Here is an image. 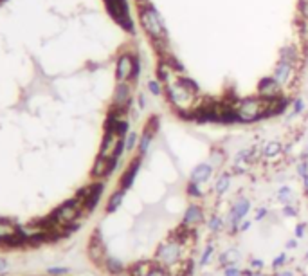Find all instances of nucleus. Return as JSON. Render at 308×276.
<instances>
[{
    "label": "nucleus",
    "mask_w": 308,
    "mask_h": 276,
    "mask_svg": "<svg viewBox=\"0 0 308 276\" xmlns=\"http://www.w3.org/2000/svg\"><path fill=\"white\" fill-rule=\"evenodd\" d=\"M148 91L153 96H161L162 92V83L159 80H148Z\"/></svg>",
    "instance_id": "obj_37"
},
{
    "label": "nucleus",
    "mask_w": 308,
    "mask_h": 276,
    "mask_svg": "<svg viewBox=\"0 0 308 276\" xmlns=\"http://www.w3.org/2000/svg\"><path fill=\"white\" fill-rule=\"evenodd\" d=\"M267 217H268V209L263 208V206H259V208L256 209V213H254V220L259 222V220H263V218H267Z\"/></svg>",
    "instance_id": "obj_46"
},
{
    "label": "nucleus",
    "mask_w": 308,
    "mask_h": 276,
    "mask_svg": "<svg viewBox=\"0 0 308 276\" xmlns=\"http://www.w3.org/2000/svg\"><path fill=\"white\" fill-rule=\"evenodd\" d=\"M114 105L119 109L128 110L132 105V85L130 82H119L114 92Z\"/></svg>",
    "instance_id": "obj_12"
},
{
    "label": "nucleus",
    "mask_w": 308,
    "mask_h": 276,
    "mask_svg": "<svg viewBox=\"0 0 308 276\" xmlns=\"http://www.w3.org/2000/svg\"><path fill=\"white\" fill-rule=\"evenodd\" d=\"M17 235H18V229L15 227V224H11L9 220H4V218H0V240H2V242H8V240H11Z\"/></svg>",
    "instance_id": "obj_24"
},
{
    "label": "nucleus",
    "mask_w": 308,
    "mask_h": 276,
    "mask_svg": "<svg viewBox=\"0 0 308 276\" xmlns=\"http://www.w3.org/2000/svg\"><path fill=\"white\" fill-rule=\"evenodd\" d=\"M179 82L182 83L186 89H188L189 92H193V94H197L198 92V85H197V82L195 80H191V78H188V76H179Z\"/></svg>",
    "instance_id": "obj_36"
},
{
    "label": "nucleus",
    "mask_w": 308,
    "mask_h": 276,
    "mask_svg": "<svg viewBox=\"0 0 308 276\" xmlns=\"http://www.w3.org/2000/svg\"><path fill=\"white\" fill-rule=\"evenodd\" d=\"M268 107V100L265 98H245V100H240L234 107L240 123H254L263 119L265 112H267Z\"/></svg>",
    "instance_id": "obj_2"
},
{
    "label": "nucleus",
    "mask_w": 308,
    "mask_h": 276,
    "mask_svg": "<svg viewBox=\"0 0 308 276\" xmlns=\"http://www.w3.org/2000/svg\"><path fill=\"white\" fill-rule=\"evenodd\" d=\"M125 195H126V190H121V188H117V190L110 195V199H108V202H107L108 215L116 213L117 209L121 208V204H123V200H125Z\"/></svg>",
    "instance_id": "obj_22"
},
{
    "label": "nucleus",
    "mask_w": 308,
    "mask_h": 276,
    "mask_svg": "<svg viewBox=\"0 0 308 276\" xmlns=\"http://www.w3.org/2000/svg\"><path fill=\"white\" fill-rule=\"evenodd\" d=\"M292 112H290V116H297V114H301L304 110V101L301 100V98H297V100H294L292 101Z\"/></svg>",
    "instance_id": "obj_43"
},
{
    "label": "nucleus",
    "mask_w": 308,
    "mask_h": 276,
    "mask_svg": "<svg viewBox=\"0 0 308 276\" xmlns=\"http://www.w3.org/2000/svg\"><path fill=\"white\" fill-rule=\"evenodd\" d=\"M286 262H288V254L279 253V254H276V256L272 258L270 267H272V271H279V269H283V267L286 265Z\"/></svg>",
    "instance_id": "obj_34"
},
{
    "label": "nucleus",
    "mask_w": 308,
    "mask_h": 276,
    "mask_svg": "<svg viewBox=\"0 0 308 276\" xmlns=\"http://www.w3.org/2000/svg\"><path fill=\"white\" fill-rule=\"evenodd\" d=\"M152 139H153V134L143 130V134H141V137H139V145H137V152L141 157H144V155L148 154V148H150V145H152Z\"/></svg>",
    "instance_id": "obj_27"
},
{
    "label": "nucleus",
    "mask_w": 308,
    "mask_h": 276,
    "mask_svg": "<svg viewBox=\"0 0 308 276\" xmlns=\"http://www.w3.org/2000/svg\"><path fill=\"white\" fill-rule=\"evenodd\" d=\"M2 2H4V0H0V4H2Z\"/></svg>",
    "instance_id": "obj_57"
},
{
    "label": "nucleus",
    "mask_w": 308,
    "mask_h": 276,
    "mask_svg": "<svg viewBox=\"0 0 308 276\" xmlns=\"http://www.w3.org/2000/svg\"><path fill=\"white\" fill-rule=\"evenodd\" d=\"M47 272H49L51 276H63V274H67L69 269L67 267H49Z\"/></svg>",
    "instance_id": "obj_45"
},
{
    "label": "nucleus",
    "mask_w": 308,
    "mask_h": 276,
    "mask_svg": "<svg viewBox=\"0 0 308 276\" xmlns=\"http://www.w3.org/2000/svg\"><path fill=\"white\" fill-rule=\"evenodd\" d=\"M295 172H297V175H299L301 179L308 175V161H306V159H303V161H299V163H297V166H295Z\"/></svg>",
    "instance_id": "obj_44"
},
{
    "label": "nucleus",
    "mask_w": 308,
    "mask_h": 276,
    "mask_svg": "<svg viewBox=\"0 0 308 276\" xmlns=\"http://www.w3.org/2000/svg\"><path fill=\"white\" fill-rule=\"evenodd\" d=\"M250 208H252V204L247 197H238L234 202H232L231 209H229V217H227V224H229V233L231 235H236L240 233L238 231V226H240L241 220H245L247 215H249Z\"/></svg>",
    "instance_id": "obj_6"
},
{
    "label": "nucleus",
    "mask_w": 308,
    "mask_h": 276,
    "mask_svg": "<svg viewBox=\"0 0 308 276\" xmlns=\"http://www.w3.org/2000/svg\"><path fill=\"white\" fill-rule=\"evenodd\" d=\"M243 276H267L263 274V271H254V269H243Z\"/></svg>",
    "instance_id": "obj_51"
},
{
    "label": "nucleus",
    "mask_w": 308,
    "mask_h": 276,
    "mask_svg": "<svg viewBox=\"0 0 308 276\" xmlns=\"http://www.w3.org/2000/svg\"><path fill=\"white\" fill-rule=\"evenodd\" d=\"M6 267H8V265H6V262H4V260H2V258H0V272L4 271Z\"/></svg>",
    "instance_id": "obj_55"
},
{
    "label": "nucleus",
    "mask_w": 308,
    "mask_h": 276,
    "mask_svg": "<svg viewBox=\"0 0 308 276\" xmlns=\"http://www.w3.org/2000/svg\"><path fill=\"white\" fill-rule=\"evenodd\" d=\"M281 215L283 217H286V218H295L297 215H299V208L297 206H294V204H285L281 208Z\"/></svg>",
    "instance_id": "obj_35"
},
{
    "label": "nucleus",
    "mask_w": 308,
    "mask_h": 276,
    "mask_svg": "<svg viewBox=\"0 0 308 276\" xmlns=\"http://www.w3.org/2000/svg\"><path fill=\"white\" fill-rule=\"evenodd\" d=\"M155 265V260H137L130 267H126V271L130 272V276H148Z\"/></svg>",
    "instance_id": "obj_16"
},
{
    "label": "nucleus",
    "mask_w": 308,
    "mask_h": 276,
    "mask_svg": "<svg viewBox=\"0 0 308 276\" xmlns=\"http://www.w3.org/2000/svg\"><path fill=\"white\" fill-rule=\"evenodd\" d=\"M279 55H281V60L283 62H286V64L294 65L295 62H297V53H295V47H290V46L283 47V49L279 51Z\"/></svg>",
    "instance_id": "obj_30"
},
{
    "label": "nucleus",
    "mask_w": 308,
    "mask_h": 276,
    "mask_svg": "<svg viewBox=\"0 0 308 276\" xmlns=\"http://www.w3.org/2000/svg\"><path fill=\"white\" fill-rule=\"evenodd\" d=\"M292 195H294V191H292L290 186H281L276 193V199H277V202H281L283 206H285V204L292 202Z\"/></svg>",
    "instance_id": "obj_29"
},
{
    "label": "nucleus",
    "mask_w": 308,
    "mask_h": 276,
    "mask_svg": "<svg viewBox=\"0 0 308 276\" xmlns=\"http://www.w3.org/2000/svg\"><path fill=\"white\" fill-rule=\"evenodd\" d=\"M250 226H252V220L245 218V220H241V222H240V226H238V231H240V233H245V231L250 229Z\"/></svg>",
    "instance_id": "obj_48"
},
{
    "label": "nucleus",
    "mask_w": 308,
    "mask_h": 276,
    "mask_svg": "<svg viewBox=\"0 0 308 276\" xmlns=\"http://www.w3.org/2000/svg\"><path fill=\"white\" fill-rule=\"evenodd\" d=\"M297 245H299V240L297 238H288L285 242V249H297Z\"/></svg>",
    "instance_id": "obj_49"
},
{
    "label": "nucleus",
    "mask_w": 308,
    "mask_h": 276,
    "mask_svg": "<svg viewBox=\"0 0 308 276\" xmlns=\"http://www.w3.org/2000/svg\"><path fill=\"white\" fill-rule=\"evenodd\" d=\"M161 62H166V64L170 65V67L173 69L177 74H182L184 71H186V69H184V65H182V62H180V60L177 58L173 53H171V55H168V56H164V58H161Z\"/></svg>",
    "instance_id": "obj_28"
},
{
    "label": "nucleus",
    "mask_w": 308,
    "mask_h": 276,
    "mask_svg": "<svg viewBox=\"0 0 308 276\" xmlns=\"http://www.w3.org/2000/svg\"><path fill=\"white\" fill-rule=\"evenodd\" d=\"M303 191H304V195L308 197V175L303 177Z\"/></svg>",
    "instance_id": "obj_54"
},
{
    "label": "nucleus",
    "mask_w": 308,
    "mask_h": 276,
    "mask_svg": "<svg viewBox=\"0 0 308 276\" xmlns=\"http://www.w3.org/2000/svg\"><path fill=\"white\" fill-rule=\"evenodd\" d=\"M292 67H294V65L286 64V62H283V60L277 62V67H276V71H274V78H276V82L279 83V85H285V83L290 82L292 73H294Z\"/></svg>",
    "instance_id": "obj_19"
},
{
    "label": "nucleus",
    "mask_w": 308,
    "mask_h": 276,
    "mask_svg": "<svg viewBox=\"0 0 308 276\" xmlns=\"http://www.w3.org/2000/svg\"><path fill=\"white\" fill-rule=\"evenodd\" d=\"M306 231H308V224H306V222H299V224L294 227V236L297 240L304 238V236H306Z\"/></svg>",
    "instance_id": "obj_39"
},
{
    "label": "nucleus",
    "mask_w": 308,
    "mask_h": 276,
    "mask_svg": "<svg viewBox=\"0 0 308 276\" xmlns=\"http://www.w3.org/2000/svg\"><path fill=\"white\" fill-rule=\"evenodd\" d=\"M301 37H303V40L306 42L308 46V19L301 20Z\"/></svg>",
    "instance_id": "obj_47"
},
{
    "label": "nucleus",
    "mask_w": 308,
    "mask_h": 276,
    "mask_svg": "<svg viewBox=\"0 0 308 276\" xmlns=\"http://www.w3.org/2000/svg\"><path fill=\"white\" fill-rule=\"evenodd\" d=\"M249 267L250 269H254V271H263V267H265V260L263 258H249Z\"/></svg>",
    "instance_id": "obj_41"
},
{
    "label": "nucleus",
    "mask_w": 308,
    "mask_h": 276,
    "mask_svg": "<svg viewBox=\"0 0 308 276\" xmlns=\"http://www.w3.org/2000/svg\"><path fill=\"white\" fill-rule=\"evenodd\" d=\"M105 2H107L108 13L116 19V22H119L121 28H125L128 33H134V22L130 19L126 0H105Z\"/></svg>",
    "instance_id": "obj_7"
},
{
    "label": "nucleus",
    "mask_w": 308,
    "mask_h": 276,
    "mask_svg": "<svg viewBox=\"0 0 308 276\" xmlns=\"http://www.w3.org/2000/svg\"><path fill=\"white\" fill-rule=\"evenodd\" d=\"M146 107V96L139 94V109H144Z\"/></svg>",
    "instance_id": "obj_53"
},
{
    "label": "nucleus",
    "mask_w": 308,
    "mask_h": 276,
    "mask_svg": "<svg viewBox=\"0 0 308 276\" xmlns=\"http://www.w3.org/2000/svg\"><path fill=\"white\" fill-rule=\"evenodd\" d=\"M223 276H243V269H240L238 265H229L222 269Z\"/></svg>",
    "instance_id": "obj_40"
},
{
    "label": "nucleus",
    "mask_w": 308,
    "mask_h": 276,
    "mask_svg": "<svg viewBox=\"0 0 308 276\" xmlns=\"http://www.w3.org/2000/svg\"><path fill=\"white\" fill-rule=\"evenodd\" d=\"M148 276H171V272H170V269H168V267L159 265V263H157V265L152 269V272H150Z\"/></svg>",
    "instance_id": "obj_42"
},
{
    "label": "nucleus",
    "mask_w": 308,
    "mask_h": 276,
    "mask_svg": "<svg viewBox=\"0 0 308 276\" xmlns=\"http://www.w3.org/2000/svg\"><path fill=\"white\" fill-rule=\"evenodd\" d=\"M209 163L213 164V166H222V164L225 163V154H223V150H220V148L211 150Z\"/></svg>",
    "instance_id": "obj_32"
},
{
    "label": "nucleus",
    "mask_w": 308,
    "mask_h": 276,
    "mask_svg": "<svg viewBox=\"0 0 308 276\" xmlns=\"http://www.w3.org/2000/svg\"><path fill=\"white\" fill-rule=\"evenodd\" d=\"M272 276H295L292 269H279V271H274Z\"/></svg>",
    "instance_id": "obj_52"
},
{
    "label": "nucleus",
    "mask_w": 308,
    "mask_h": 276,
    "mask_svg": "<svg viewBox=\"0 0 308 276\" xmlns=\"http://www.w3.org/2000/svg\"><path fill=\"white\" fill-rule=\"evenodd\" d=\"M132 71H134V56L121 55L117 60V82H130L132 78Z\"/></svg>",
    "instance_id": "obj_14"
},
{
    "label": "nucleus",
    "mask_w": 308,
    "mask_h": 276,
    "mask_svg": "<svg viewBox=\"0 0 308 276\" xmlns=\"http://www.w3.org/2000/svg\"><path fill=\"white\" fill-rule=\"evenodd\" d=\"M89 256L92 258V262L99 263V265H103L105 260H107V247H105V244H103V238H101V233H99V231H96L94 236L90 238Z\"/></svg>",
    "instance_id": "obj_11"
},
{
    "label": "nucleus",
    "mask_w": 308,
    "mask_h": 276,
    "mask_svg": "<svg viewBox=\"0 0 308 276\" xmlns=\"http://www.w3.org/2000/svg\"><path fill=\"white\" fill-rule=\"evenodd\" d=\"M207 220L205 218V209L202 208L200 204H197V202H191L186 208V211H184V215H182V226H186V227H198L200 224H204V222Z\"/></svg>",
    "instance_id": "obj_8"
},
{
    "label": "nucleus",
    "mask_w": 308,
    "mask_h": 276,
    "mask_svg": "<svg viewBox=\"0 0 308 276\" xmlns=\"http://www.w3.org/2000/svg\"><path fill=\"white\" fill-rule=\"evenodd\" d=\"M205 224H207V229H209L211 233L218 235V233H222V231L225 229V226H227V220H225L222 215H218V213H213V215H209V217H207Z\"/></svg>",
    "instance_id": "obj_21"
},
{
    "label": "nucleus",
    "mask_w": 308,
    "mask_h": 276,
    "mask_svg": "<svg viewBox=\"0 0 308 276\" xmlns=\"http://www.w3.org/2000/svg\"><path fill=\"white\" fill-rule=\"evenodd\" d=\"M144 130L150 132V134H153V136H155L157 130H159V118H157V116H152V118L148 119V123H146V127H144Z\"/></svg>",
    "instance_id": "obj_38"
},
{
    "label": "nucleus",
    "mask_w": 308,
    "mask_h": 276,
    "mask_svg": "<svg viewBox=\"0 0 308 276\" xmlns=\"http://www.w3.org/2000/svg\"><path fill=\"white\" fill-rule=\"evenodd\" d=\"M186 193H188V197H191V199H202V197H204V191H202L200 184H198V182H193V181H189L188 186H186Z\"/></svg>",
    "instance_id": "obj_31"
},
{
    "label": "nucleus",
    "mask_w": 308,
    "mask_h": 276,
    "mask_svg": "<svg viewBox=\"0 0 308 276\" xmlns=\"http://www.w3.org/2000/svg\"><path fill=\"white\" fill-rule=\"evenodd\" d=\"M139 19H141V26L146 31V35L152 40H159V38H168L166 35L164 22H162L161 15L157 13V10L152 4L139 8Z\"/></svg>",
    "instance_id": "obj_3"
},
{
    "label": "nucleus",
    "mask_w": 308,
    "mask_h": 276,
    "mask_svg": "<svg viewBox=\"0 0 308 276\" xmlns=\"http://www.w3.org/2000/svg\"><path fill=\"white\" fill-rule=\"evenodd\" d=\"M137 145H139V134L130 130V134L125 137V150L126 152H132L134 148H137Z\"/></svg>",
    "instance_id": "obj_33"
},
{
    "label": "nucleus",
    "mask_w": 308,
    "mask_h": 276,
    "mask_svg": "<svg viewBox=\"0 0 308 276\" xmlns=\"http://www.w3.org/2000/svg\"><path fill=\"white\" fill-rule=\"evenodd\" d=\"M164 89H166L168 100L171 101V105H175L177 112H180V110H191L193 103H195V94L189 92L188 89L179 82V78H177L175 82L164 85Z\"/></svg>",
    "instance_id": "obj_4"
},
{
    "label": "nucleus",
    "mask_w": 308,
    "mask_h": 276,
    "mask_svg": "<svg viewBox=\"0 0 308 276\" xmlns=\"http://www.w3.org/2000/svg\"><path fill=\"white\" fill-rule=\"evenodd\" d=\"M231 181H232L231 172L218 173V177H216V181H214V186H213V191L216 193V197H223V195L231 190Z\"/></svg>",
    "instance_id": "obj_18"
},
{
    "label": "nucleus",
    "mask_w": 308,
    "mask_h": 276,
    "mask_svg": "<svg viewBox=\"0 0 308 276\" xmlns=\"http://www.w3.org/2000/svg\"><path fill=\"white\" fill-rule=\"evenodd\" d=\"M184 251H186V247L180 244L179 240H175L173 236H170L168 240H164V242H161V244L157 245L153 260H155V263H159V265L171 267V265H175V263L182 262L184 258H186L184 256Z\"/></svg>",
    "instance_id": "obj_1"
},
{
    "label": "nucleus",
    "mask_w": 308,
    "mask_h": 276,
    "mask_svg": "<svg viewBox=\"0 0 308 276\" xmlns=\"http://www.w3.org/2000/svg\"><path fill=\"white\" fill-rule=\"evenodd\" d=\"M103 267H105V269H107V272H110L112 276H119L121 272L126 271V265L121 262L119 258H116V256H107V260H105Z\"/></svg>",
    "instance_id": "obj_23"
},
{
    "label": "nucleus",
    "mask_w": 308,
    "mask_h": 276,
    "mask_svg": "<svg viewBox=\"0 0 308 276\" xmlns=\"http://www.w3.org/2000/svg\"><path fill=\"white\" fill-rule=\"evenodd\" d=\"M53 215L56 217L60 226H63V227L71 226L72 222H76L80 217H85V213H83V204H81L76 197L67 200V202H63Z\"/></svg>",
    "instance_id": "obj_5"
},
{
    "label": "nucleus",
    "mask_w": 308,
    "mask_h": 276,
    "mask_svg": "<svg viewBox=\"0 0 308 276\" xmlns=\"http://www.w3.org/2000/svg\"><path fill=\"white\" fill-rule=\"evenodd\" d=\"M214 249H216L214 242H207V244H205L204 251H202L200 258H198V265H200V267L209 265L211 260H213V256H214Z\"/></svg>",
    "instance_id": "obj_26"
},
{
    "label": "nucleus",
    "mask_w": 308,
    "mask_h": 276,
    "mask_svg": "<svg viewBox=\"0 0 308 276\" xmlns=\"http://www.w3.org/2000/svg\"><path fill=\"white\" fill-rule=\"evenodd\" d=\"M213 172H214V166L211 163H200L191 170V173H189V181L198 182V184H204V182H207L211 177H213Z\"/></svg>",
    "instance_id": "obj_15"
},
{
    "label": "nucleus",
    "mask_w": 308,
    "mask_h": 276,
    "mask_svg": "<svg viewBox=\"0 0 308 276\" xmlns=\"http://www.w3.org/2000/svg\"><path fill=\"white\" fill-rule=\"evenodd\" d=\"M141 164H143V157H141V155H137L135 159L130 161V164L126 166V170L123 172V175H121V179H119V188L121 190L128 191L130 188L134 186L135 177H137L139 170H141Z\"/></svg>",
    "instance_id": "obj_10"
},
{
    "label": "nucleus",
    "mask_w": 308,
    "mask_h": 276,
    "mask_svg": "<svg viewBox=\"0 0 308 276\" xmlns=\"http://www.w3.org/2000/svg\"><path fill=\"white\" fill-rule=\"evenodd\" d=\"M241 260V251L236 247H229L225 251H222L218 256L220 267H229V265H238V262Z\"/></svg>",
    "instance_id": "obj_17"
},
{
    "label": "nucleus",
    "mask_w": 308,
    "mask_h": 276,
    "mask_svg": "<svg viewBox=\"0 0 308 276\" xmlns=\"http://www.w3.org/2000/svg\"><path fill=\"white\" fill-rule=\"evenodd\" d=\"M299 11H301V15H303V19H308V0H301Z\"/></svg>",
    "instance_id": "obj_50"
},
{
    "label": "nucleus",
    "mask_w": 308,
    "mask_h": 276,
    "mask_svg": "<svg viewBox=\"0 0 308 276\" xmlns=\"http://www.w3.org/2000/svg\"><path fill=\"white\" fill-rule=\"evenodd\" d=\"M281 152H283V146H281V143H277V141H268L267 145L261 148V155L267 159L277 157Z\"/></svg>",
    "instance_id": "obj_25"
},
{
    "label": "nucleus",
    "mask_w": 308,
    "mask_h": 276,
    "mask_svg": "<svg viewBox=\"0 0 308 276\" xmlns=\"http://www.w3.org/2000/svg\"><path fill=\"white\" fill-rule=\"evenodd\" d=\"M304 260H306V262H308V251H306V253H304Z\"/></svg>",
    "instance_id": "obj_56"
},
{
    "label": "nucleus",
    "mask_w": 308,
    "mask_h": 276,
    "mask_svg": "<svg viewBox=\"0 0 308 276\" xmlns=\"http://www.w3.org/2000/svg\"><path fill=\"white\" fill-rule=\"evenodd\" d=\"M258 91L265 100H276L281 96V85L276 82V78H263L258 85Z\"/></svg>",
    "instance_id": "obj_13"
},
{
    "label": "nucleus",
    "mask_w": 308,
    "mask_h": 276,
    "mask_svg": "<svg viewBox=\"0 0 308 276\" xmlns=\"http://www.w3.org/2000/svg\"><path fill=\"white\" fill-rule=\"evenodd\" d=\"M117 163H119V157L107 159V157L98 155L94 166H92V177H94V179H99V181H101V179H107V177L117 168Z\"/></svg>",
    "instance_id": "obj_9"
},
{
    "label": "nucleus",
    "mask_w": 308,
    "mask_h": 276,
    "mask_svg": "<svg viewBox=\"0 0 308 276\" xmlns=\"http://www.w3.org/2000/svg\"><path fill=\"white\" fill-rule=\"evenodd\" d=\"M177 78L179 76H177V73H175L170 65L166 64V62H159V65H157V80H159V82L168 85V83L175 82Z\"/></svg>",
    "instance_id": "obj_20"
}]
</instances>
